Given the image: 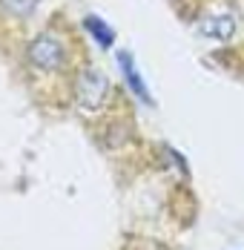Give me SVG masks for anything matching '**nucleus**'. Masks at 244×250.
I'll return each mask as SVG.
<instances>
[{
	"mask_svg": "<svg viewBox=\"0 0 244 250\" xmlns=\"http://www.w3.org/2000/svg\"><path fill=\"white\" fill-rule=\"evenodd\" d=\"M233 29H236L233 15H216V18H207V21L201 23V35H207V38H213V41H230Z\"/></svg>",
	"mask_w": 244,
	"mask_h": 250,
	"instance_id": "obj_3",
	"label": "nucleus"
},
{
	"mask_svg": "<svg viewBox=\"0 0 244 250\" xmlns=\"http://www.w3.org/2000/svg\"><path fill=\"white\" fill-rule=\"evenodd\" d=\"M86 29L92 32V38H95L98 43L106 49V46H112V41H115V35H112V29H106L101 18H86Z\"/></svg>",
	"mask_w": 244,
	"mask_h": 250,
	"instance_id": "obj_5",
	"label": "nucleus"
},
{
	"mask_svg": "<svg viewBox=\"0 0 244 250\" xmlns=\"http://www.w3.org/2000/svg\"><path fill=\"white\" fill-rule=\"evenodd\" d=\"M118 61H121V66H123V75L129 78V83H132V89L141 95L144 101H149V95H146V86H144V81H141V75L135 72V66H132V58L126 55V52H121L118 55Z\"/></svg>",
	"mask_w": 244,
	"mask_h": 250,
	"instance_id": "obj_4",
	"label": "nucleus"
},
{
	"mask_svg": "<svg viewBox=\"0 0 244 250\" xmlns=\"http://www.w3.org/2000/svg\"><path fill=\"white\" fill-rule=\"evenodd\" d=\"M106 95H109V81L101 75L98 69H83L78 75V81H75V98H78V104L83 109H89V112L101 109V104L106 101Z\"/></svg>",
	"mask_w": 244,
	"mask_h": 250,
	"instance_id": "obj_2",
	"label": "nucleus"
},
{
	"mask_svg": "<svg viewBox=\"0 0 244 250\" xmlns=\"http://www.w3.org/2000/svg\"><path fill=\"white\" fill-rule=\"evenodd\" d=\"M29 63L38 72H55V69H61L66 63V43L58 35H52V32L38 35L29 43Z\"/></svg>",
	"mask_w": 244,
	"mask_h": 250,
	"instance_id": "obj_1",
	"label": "nucleus"
},
{
	"mask_svg": "<svg viewBox=\"0 0 244 250\" xmlns=\"http://www.w3.org/2000/svg\"><path fill=\"white\" fill-rule=\"evenodd\" d=\"M0 6L6 12L18 15V18H26V15H32V9L38 6V0H0Z\"/></svg>",
	"mask_w": 244,
	"mask_h": 250,
	"instance_id": "obj_6",
	"label": "nucleus"
}]
</instances>
